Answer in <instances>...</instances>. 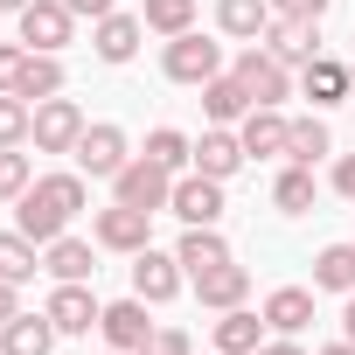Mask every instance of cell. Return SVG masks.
I'll return each instance as SVG.
<instances>
[{
    "label": "cell",
    "mask_w": 355,
    "mask_h": 355,
    "mask_svg": "<svg viewBox=\"0 0 355 355\" xmlns=\"http://www.w3.org/2000/svg\"><path fill=\"white\" fill-rule=\"evenodd\" d=\"M91 237H98V251H146L153 244V209H132V202H112V209H98L91 216Z\"/></svg>",
    "instance_id": "277c9868"
},
{
    "label": "cell",
    "mask_w": 355,
    "mask_h": 355,
    "mask_svg": "<svg viewBox=\"0 0 355 355\" xmlns=\"http://www.w3.org/2000/svg\"><path fill=\"white\" fill-rule=\"evenodd\" d=\"M189 348H196V341H189L182 327H153V341H146L139 355H189Z\"/></svg>",
    "instance_id": "d590c367"
},
{
    "label": "cell",
    "mask_w": 355,
    "mask_h": 355,
    "mask_svg": "<svg viewBox=\"0 0 355 355\" xmlns=\"http://www.w3.org/2000/svg\"><path fill=\"white\" fill-rule=\"evenodd\" d=\"M84 209V174H35L28 182V196L15 202V230L21 237H35L42 251L70 230V216Z\"/></svg>",
    "instance_id": "6da1fadb"
},
{
    "label": "cell",
    "mask_w": 355,
    "mask_h": 355,
    "mask_svg": "<svg viewBox=\"0 0 355 355\" xmlns=\"http://www.w3.org/2000/svg\"><path fill=\"white\" fill-rule=\"evenodd\" d=\"M306 320H313V293H306V286H279V293L265 300V327H272V334H300Z\"/></svg>",
    "instance_id": "d4e9b609"
},
{
    "label": "cell",
    "mask_w": 355,
    "mask_h": 355,
    "mask_svg": "<svg viewBox=\"0 0 355 355\" xmlns=\"http://www.w3.org/2000/svg\"><path fill=\"white\" fill-rule=\"evenodd\" d=\"M63 8H70L77 21H105V15H119V0H63Z\"/></svg>",
    "instance_id": "74e56055"
},
{
    "label": "cell",
    "mask_w": 355,
    "mask_h": 355,
    "mask_svg": "<svg viewBox=\"0 0 355 355\" xmlns=\"http://www.w3.org/2000/svg\"><path fill=\"white\" fill-rule=\"evenodd\" d=\"M182 279H189V272H182V258H174V251H153V244L132 251V293H139L146 306H167L174 293H182Z\"/></svg>",
    "instance_id": "ba28073f"
},
{
    "label": "cell",
    "mask_w": 355,
    "mask_h": 355,
    "mask_svg": "<svg viewBox=\"0 0 355 355\" xmlns=\"http://www.w3.org/2000/svg\"><path fill=\"white\" fill-rule=\"evenodd\" d=\"M146 160H160L167 174H189V167H196V139L174 132V125H153V132H146Z\"/></svg>",
    "instance_id": "f546056e"
},
{
    "label": "cell",
    "mask_w": 355,
    "mask_h": 355,
    "mask_svg": "<svg viewBox=\"0 0 355 355\" xmlns=\"http://www.w3.org/2000/svg\"><path fill=\"white\" fill-rule=\"evenodd\" d=\"M125 160H132V153H125V132H119V125H84V139H77V174L112 182Z\"/></svg>",
    "instance_id": "7c38bea8"
},
{
    "label": "cell",
    "mask_w": 355,
    "mask_h": 355,
    "mask_svg": "<svg viewBox=\"0 0 355 355\" xmlns=\"http://www.w3.org/2000/svg\"><path fill=\"white\" fill-rule=\"evenodd\" d=\"M327 153H334L327 125H320V119H293V132H286V160H293V167H320Z\"/></svg>",
    "instance_id": "83f0119b"
},
{
    "label": "cell",
    "mask_w": 355,
    "mask_h": 355,
    "mask_svg": "<svg viewBox=\"0 0 355 355\" xmlns=\"http://www.w3.org/2000/svg\"><path fill=\"white\" fill-rule=\"evenodd\" d=\"M28 182H35L28 153H21V146H0V202H21V196H28Z\"/></svg>",
    "instance_id": "836d02e7"
},
{
    "label": "cell",
    "mask_w": 355,
    "mask_h": 355,
    "mask_svg": "<svg viewBox=\"0 0 355 355\" xmlns=\"http://www.w3.org/2000/svg\"><path fill=\"white\" fill-rule=\"evenodd\" d=\"M196 286V300L209 306V313H230V306H244V293H251V272L230 258V265H216V272H202V279H189Z\"/></svg>",
    "instance_id": "ac0fdd59"
},
{
    "label": "cell",
    "mask_w": 355,
    "mask_h": 355,
    "mask_svg": "<svg viewBox=\"0 0 355 355\" xmlns=\"http://www.w3.org/2000/svg\"><path fill=\"white\" fill-rule=\"evenodd\" d=\"M167 209L182 216L189 230H196V223H223V182H209V174H196V167H189V174H174Z\"/></svg>",
    "instance_id": "9c48e42d"
},
{
    "label": "cell",
    "mask_w": 355,
    "mask_h": 355,
    "mask_svg": "<svg viewBox=\"0 0 355 355\" xmlns=\"http://www.w3.org/2000/svg\"><path fill=\"white\" fill-rule=\"evenodd\" d=\"M258 348H265V313H244V306L216 313V355H258Z\"/></svg>",
    "instance_id": "603a6c76"
},
{
    "label": "cell",
    "mask_w": 355,
    "mask_h": 355,
    "mask_svg": "<svg viewBox=\"0 0 355 355\" xmlns=\"http://www.w3.org/2000/svg\"><path fill=\"white\" fill-rule=\"evenodd\" d=\"M28 132H35V105L15 98V91H0V146H21Z\"/></svg>",
    "instance_id": "d6a6232c"
},
{
    "label": "cell",
    "mask_w": 355,
    "mask_h": 355,
    "mask_svg": "<svg viewBox=\"0 0 355 355\" xmlns=\"http://www.w3.org/2000/svg\"><path fill=\"white\" fill-rule=\"evenodd\" d=\"M167 196H174V174H167L160 160H146V153H132V160L112 174V202H132V209H167Z\"/></svg>",
    "instance_id": "3957f363"
},
{
    "label": "cell",
    "mask_w": 355,
    "mask_h": 355,
    "mask_svg": "<svg viewBox=\"0 0 355 355\" xmlns=\"http://www.w3.org/2000/svg\"><path fill=\"white\" fill-rule=\"evenodd\" d=\"M105 355H125V348H105Z\"/></svg>",
    "instance_id": "f6af8a7d"
},
{
    "label": "cell",
    "mask_w": 355,
    "mask_h": 355,
    "mask_svg": "<svg viewBox=\"0 0 355 355\" xmlns=\"http://www.w3.org/2000/svg\"><path fill=\"white\" fill-rule=\"evenodd\" d=\"M300 91H306L313 105H341V98L355 91V70L334 63V56H313V63H300Z\"/></svg>",
    "instance_id": "ffe728a7"
},
{
    "label": "cell",
    "mask_w": 355,
    "mask_h": 355,
    "mask_svg": "<svg viewBox=\"0 0 355 355\" xmlns=\"http://www.w3.org/2000/svg\"><path fill=\"white\" fill-rule=\"evenodd\" d=\"M334 8V0H272V15H286V21H320Z\"/></svg>",
    "instance_id": "8d00e7d4"
},
{
    "label": "cell",
    "mask_w": 355,
    "mask_h": 355,
    "mask_svg": "<svg viewBox=\"0 0 355 355\" xmlns=\"http://www.w3.org/2000/svg\"><path fill=\"white\" fill-rule=\"evenodd\" d=\"M286 70H300V63H313L320 56V21H286V15H272V28L258 35Z\"/></svg>",
    "instance_id": "4fadbf2b"
},
{
    "label": "cell",
    "mask_w": 355,
    "mask_h": 355,
    "mask_svg": "<svg viewBox=\"0 0 355 355\" xmlns=\"http://www.w3.org/2000/svg\"><path fill=\"white\" fill-rule=\"evenodd\" d=\"M313 293H355V244H327L313 258Z\"/></svg>",
    "instance_id": "f1b7e54d"
},
{
    "label": "cell",
    "mask_w": 355,
    "mask_h": 355,
    "mask_svg": "<svg viewBox=\"0 0 355 355\" xmlns=\"http://www.w3.org/2000/svg\"><path fill=\"white\" fill-rule=\"evenodd\" d=\"M341 334L355 341V293H348V306H341Z\"/></svg>",
    "instance_id": "b9f144b4"
},
{
    "label": "cell",
    "mask_w": 355,
    "mask_h": 355,
    "mask_svg": "<svg viewBox=\"0 0 355 355\" xmlns=\"http://www.w3.org/2000/svg\"><path fill=\"white\" fill-rule=\"evenodd\" d=\"M15 313H21V286H15V279H0V327H8Z\"/></svg>",
    "instance_id": "ab89813d"
},
{
    "label": "cell",
    "mask_w": 355,
    "mask_h": 355,
    "mask_svg": "<svg viewBox=\"0 0 355 355\" xmlns=\"http://www.w3.org/2000/svg\"><path fill=\"white\" fill-rule=\"evenodd\" d=\"M15 98H28V105H42V98H63V63H56V56H35V49H28V70H21Z\"/></svg>",
    "instance_id": "4dcf8cb0"
},
{
    "label": "cell",
    "mask_w": 355,
    "mask_h": 355,
    "mask_svg": "<svg viewBox=\"0 0 355 355\" xmlns=\"http://www.w3.org/2000/svg\"><path fill=\"white\" fill-rule=\"evenodd\" d=\"M313 355H355V341L341 334V341H327V348H313Z\"/></svg>",
    "instance_id": "7bdbcfd3"
},
{
    "label": "cell",
    "mask_w": 355,
    "mask_h": 355,
    "mask_svg": "<svg viewBox=\"0 0 355 355\" xmlns=\"http://www.w3.org/2000/svg\"><path fill=\"white\" fill-rule=\"evenodd\" d=\"M56 320L49 313H15L8 327H0V355H56Z\"/></svg>",
    "instance_id": "e0dca14e"
},
{
    "label": "cell",
    "mask_w": 355,
    "mask_h": 355,
    "mask_svg": "<svg viewBox=\"0 0 355 355\" xmlns=\"http://www.w3.org/2000/svg\"><path fill=\"white\" fill-rule=\"evenodd\" d=\"M98 334H105V348H125V355H139V348L153 341L146 300H139V293H132V300H112V306H105V320H98Z\"/></svg>",
    "instance_id": "8fae6325"
},
{
    "label": "cell",
    "mask_w": 355,
    "mask_h": 355,
    "mask_svg": "<svg viewBox=\"0 0 355 355\" xmlns=\"http://www.w3.org/2000/svg\"><path fill=\"white\" fill-rule=\"evenodd\" d=\"M160 70H167V84H209V77H223V42H209V35H167V56H160Z\"/></svg>",
    "instance_id": "7a4b0ae2"
},
{
    "label": "cell",
    "mask_w": 355,
    "mask_h": 355,
    "mask_svg": "<svg viewBox=\"0 0 355 355\" xmlns=\"http://www.w3.org/2000/svg\"><path fill=\"white\" fill-rule=\"evenodd\" d=\"M174 258H182V272H189V279H202V272L230 265V244H223V230H216V223H196L182 244H174Z\"/></svg>",
    "instance_id": "d6986e66"
},
{
    "label": "cell",
    "mask_w": 355,
    "mask_h": 355,
    "mask_svg": "<svg viewBox=\"0 0 355 355\" xmlns=\"http://www.w3.org/2000/svg\"><path fill=\"white\" fill-rule=\"evenodd\" d=\"M139 35H146L139 15H105V21H91V49H98V63H112V70L139 56Z\"/></svg>",
    "instance_id": "9a60e30c"
},
{
    "label": "cell",
    "mask_w": 355,
    "mask_h": 355,
    "mask_svg": "<svg viewBox=\"0 0 355 355\" xmlns=\"http://www.w3.org/2000/svg\"><path fill=\"white\" fill-rule=\"evenodd\" d=\"M84 125H91V119H84L70 98H42V105H35V132H28V139H35V153H77Z\"/></svg>",
    "instance_id": "8992f818"
},
{
    "label": "cell",
    "mask_w": 355,
    "mask_h": 355,
    "mask_svg": "<svg viewBox=\"0 0 355 355\" xmlns=\"http://www.w3.org/2000/svg\"><path fill=\"white\" fill-rule=\"evenodd\" d=\"M286 132H293V119H286L279 105H251V112H244V125H237V139H244V153H251V160L286 153Z\"/></svg>",
    "instance_id": "2e32d148"
},
{
    "label": "cell",
    "mask_w": 355,
    "mask_h": 355,
    "mask_svg": "<svg viewBox=\"0 0 355 355\" xmlns=\"http://www.w3.org/2000/svg\"><path fill=\"white\" fill-rule=\"evenodd\" d=\"M313 196H320L313 167H293V160H286V174L272 182V209H279V216H306V209H313Z\"/></svg>",
    "instance_id": "484cf974"
},
{
    "label": "cell",
    "mask_w": 355,
    "mask_h": 355,
    "mask_svg": "<svg viewBox=\"0 0 355 355\" xmlns=\"http://www.w3.org/2000/svg\"><path fill=\"white\" fill-rule=\"evenodd\" d=\"M70 28H77V15L63 8V0H28V8H21V42L35 56H56L70 42Z\"/></svg>",
    "instance_id": "30bf717a"
},
{
    "label": "cell",
    "mask_w": 355,
    "mask_h": 355,
    "mask_svg": "<svg viewBox=\"0 0 355 355\" xmlns=\"http://www.w3.org/2000/svg\"><path fill=\"white\" fill-rule=\"evenodd\" d=\"M21 8H28V0H0V15H21Z\"/></svg>",
    "instance_id": "ee69618b"
},
{
    "label": "cell",
    "mask_w": 355,
    "mask_h": 355,
    "mask_svg": "<svg viewBox=\"0 0 355 355\" xmlns=\"http://www.w3.org/2000/svg\"><path fill=\"white\" fill-rule=\"evenodd\" d=\"M237 77H244V91H251V105H279V98H293V70L265 49V42H251L237 63H230Z\"/></svg>",
    "instance_id": "5b68a950"
},
{
    "label": "cell",
    "mask_w": 355,
    "mask_h": 355,
    "mask_svg": "<svg viewBox=\"0 0 355 355\" xmlns=\"http://www.w3.org/2000/svg\"><path fill=\"white\" fill-rule=\"evenodd\" d=\"M327 182H334V196H348V202H355V153H341V160H334Z\"/></svg>",
    "instance_id": "f35d334b"
},
{
    "label": "cell",
    "mask_w": 355,
    "mask_h": 355,
    "mask_svg": "<svg viewBox=\"0 0 355 355\" xmlns=\"http://www.w3.org/2000/svg\"><path fill=\"white\" fill-rule=\"evenodd\" d=\"M35 272H42V244H35V237H21V230H0V279L28 286Z\"/></svg>",
    "instance_id": "4316f807"
},
{
    "label": "cell",
    "mask_w": 355,
    "mask_h": 355,
    "mask_svg": "<svg viewBox=\"0 0 355 355\" xmlns=\"http://www.w3.org/2000/svg\"><path fill=\"white\" fill-rule=\"evenodd\" d=\"M202 112H209V125H244V112H251V91H244V77H237V70L209 77V84H202Z\"/></svg>",
    "instance_id": "44dd1931"
},
{
    "label": "cell",
    "mask_w": 355,
    "mask_h": 355,
    "mask_svg": "<svg viewBox=\"0 0 355 355\" xmlns=\"http://www.w3.org/2000/svg\"><path fill=\"white\" fill-rule=\"evenodd\" d=\"M42 272H49V279H91V272H98V237L84 244V237L63 230V237L42 251Z\"/></svg>",
    "instance_id": "7402d4cb"
},
{
    "label": "cell",
    "mask_w": 355,
    "mask_h": 355,
    "mask_svg": "<svg viewBox=\"0 0 355 355\" xmlns=\"http://www.w3.org/2000/svg\"><path fill=\"white\" fill-rule=\"evenodd\" d=\"M42 313L56 320V334H91V327L105 320V306H98L91 279H56V293H49V306H42Z\"/></svg>",
    "instance_id": "52a82bcc"
},
{
    "label": "cell",
    "mask_w": 355,
    "mask_h": 355,
    "mask_svg": "<svg viewBox=\"0 0 355 355\" xmlns=\"http://www.w3.org/2000/svg\"><path fill=\"white\" fill-rule=\"evenodd\" d=\"M258 355H306V348H300V341H293V334H272V341H265V348H258Z\"/></svg>",
    "instance_id": "60d3db41"
},
{
    "label": "cell",
    "mask_w": 355,
    "mask_h": 355,
    "mask_svg": "<svg viewBox=\"0 0 355 355\" xmlns=\"http://www.w3.org/2000/svg\"><path fill=\"white\" fill-rule=\"evenodd\" d=\"M139 21H146L153 35H189V28H196V0H146Z\"/></svg>",
    "instance_id": "1f68e13d"
},
{
    "label": "cell",
    "mask_w": 355,
    "mask_h": 355,
    "mask_svg": "<svg viewBox=\"0 0 355 355\" xmlns=\"http://www.w3.org/2000/svg\"><path fill=\"white\" fill-rule=\"evenodd\" d=\"M216 28L230 42H258L272 28V0H216Z\"/></svg>",
    "instance_id": "cb8c5ba5"
},
{
    "label": "cell",
    "mask_w": 355,
    "mask_h": 355,
    "mask_svg": "<svg viewBox=\"0 0 355 355\" xmlns=\"http://www.w3.org/2000/svg\"><path fill=\"white\" fill-rule=\"evenodd\" d=\"M28 70V42H0V91H15Z\"/></svg>",
    "instance_id": "e575fe53"
},
{
    "label": "cell",
    "mask_w": 355,
    "mask_h": 355,
    "mask_svg": "<svg viewBox=\"0 0 355 355\" xmlns=\"http://www.w3.org/2000/svg\"><path fill=\"white\" fill-rule=\"evenodd\" d=\"M244 160H251V153H244L237 125H209V132L196 139V174H209V182H230Z\"/></svg>",
    "instance_id": "5bb4252c"
}]
</instances>
